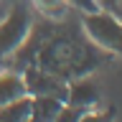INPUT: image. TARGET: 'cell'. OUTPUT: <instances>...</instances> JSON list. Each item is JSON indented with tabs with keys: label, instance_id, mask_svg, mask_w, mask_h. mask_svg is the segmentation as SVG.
Returning <instances> with one entry per match:
<instances>
[{
	"label": "cell",
	"instance_id": "1",
	"mask_svg": "<svg viewBox=\"0 0 122 122\" xmlns=\"http://www.w3.org/2000/svg\"><path fill=\"white\" fill-rule=\"evenodd\" d=\"M84 28L92 41H97L102 48L122 53V23L109 15V10H94L84 15Z\"/></svg>",
	"mask_w": 122,
	"mask_h": 122
},
{
	"label": "cell",
	"instance_id": "2",
	"mask_svg": "<svg viewBox=\"0 0 122 122\" xmlns=\"http://www.w3.org/2000/svg\"><path fill=\"white\" fill-rule=\"evenodd\" d=\"M30 30V13L25 5H13L8 8L5 15L0 18V59L15 51L25 41Z\"/></svg>",
	"mask_w": 122,
	"mask_h": 122
},
{
	"label": "cell",
	"instance_id": "3",
	"mask_svg": "<svg viewBox=\"0 0 122 122\" xmlns=\"http://www.w3.org/2000/svg\"><path fill=\"white\" fill-rule=\"evenodd\" d=\"M23 84H25V94L28 97L48 94V97H59V99L66 102V84L61 81L59 76L46 74L41 69H28L25 76H23Z\"/></svg>",
	"mask_w": 122,
	"mask_h": 122
},
{
	"label": "cell",
	"instance_id": "4",
	"mask_svg": "<svg viewBox=\"0 0 122 122\" xmlns=\"http://www.w3.org/2000/svg\"><path fill=\"white\" fill-rule=\"evenodd\" d=\"M97 99H99V86L92 79H81V81H74L71 86H66V104L71 107L89 109L92 104H97Z\"/></svg>",
	"mask_w": 122,
	"mask_h": 122
},
{
	"label": "cell",
	"instance_id": "5",
	"mask_svg": "<svg viewBox=\"0 0 122 122\" xmlns=\"http://www.w3.org/2000/svg\"><path fill=\"white\" fill-rule=\"evenodd\" d=\"M61 107H64V99L38 94V97H30V117L36 122H53Z\"/></svg>",
	"mask_w": 122,
	"mask_h": 122
},
{
	"label": "cell",
	"instance_id": "6",
	"mask_svg": "<svg viewBox=\"0 0 122 122\" xmlns=\"http://www.w3.org/2000/svg\"><path fill=\"white\" fill-rule=\"evenodd\" d=\"M30 117V97L13 99V102H5L0 104V122H25Z\"/></svg>",
	"mask_w": 122,
	"mask_h": 122
},
{
	"label": "cell",
	"instance_id": "7",
	"mask_svg": "<svg viewBox=\"0 0 122 122\" xmlns=\"http://www.w3.org/2000/svg\"><path fill=\"white\" fill-rule=\"evenodd\" d=\"M25 97V84H23V76L20 74H0V104L5 102H13V99H20Z\"/></svg>",
	"mask_w": 122,
	"mask_h": 122
},
{
	"label": "cell",
	"instance_id": "8",
	"mask_svg": "<svg viewBox=\"0 0 122 122\" xmlns=\"http://www.w3.org/2000/svg\"><path fill=\"white\" fill-rule=\"evenodd\" d=\"M81 114H84L81 107H71V104L64 102V107H61L59 114L53 117V122H79V120H81Z\"/></svg>",
	"mask_w": 122,
	"mask_h": 122
},
{
	"label": "cell",
	"instance_id": "9",
	"mask_svg": "<svg viewBox=\"0 0 122 122\" xmlns=\"http://www.w3.org/2000/svg\"><path fill=\"white\" fill-rule=\"evenodd\" d=\"M79 122H112V114L109 112H92V109H84V114H81Z\"/></svg>",
	"mask_w": 122,
	"mask_h": 122
},
{
	"label": "cell",
	"instance_id": "10",
	"mask_svg": "<svg viewBox=\"0 0 122 122\" xmlns=\"http://www.w3.org/2000/svg\"><path fill=\"white\" fill-rule=\"evenodd\" d=\"M74 8H79V10H84V13H94V10H99L97 3L94 0H69Z\"/></svg>",
	"mask_w": 122,
	"mask_h": 122
},
{
	"label": "cell",
	"instance_id": "11",
	"mask_svg": "<svg viewBox=\"0 0 122 122\" xmlns=\"http://www.w3.org/2000/svg\"><path fill=\"white\" fill-rule=\"evenodd\" d=\"M99 10H114L117 8V0H94Z\"/></svg>",
	"mask_w": 122,
	"mask_h": 122
},
{
	"label": "cell",
	"instance_id": "12",
	"mask_svg": "<svg viewBox=\"0 0 122 122\" xmlns=\"http://www.w3.org/2000/svg\"><path fill=\"white\" fill-rule=\"evenodd\" d=\"M64 0H38V5H43V8H59Z\"/></svg>",
	"mask_w": 122,
	"mask_h": 122
},
{
	"label": "cell",
	"instance_id": "13",
	"mask_svg": "<svg viewBox=\"0 0 122 122\" xmlns=\"http://www.w3.org/2000/svg\"><path fill=\"white\" fill-rule=\"evenodd\" d=\"M5 10H8V8L3 5V0H0V18H3V15H5Z\"/></svg>",
	"mask_w": 122,
	"mask_h": 122
},
{
	"label": "cell",
	"instance_id": "14",
	"mask_svg": "<svg viewBox=\"0 0 122 122\" xmlns=\"http://www.w3.org/2000/svg\"><path fill=\"white\" fill-rule=\"evenodd\" d=\"M25 122H36V120H33V117H28V120H25Z\"/></svg>",
	"mask_w": 122,
	"mask_h": 122
}]
</instances>
